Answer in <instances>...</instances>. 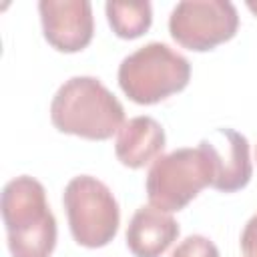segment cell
<instances>
[{
  "mask_svg": "<svg viewBox=\"0 0 257 257\" xmlns=\"http://www.w3.org/2000/svg\"><path fill=\"white\" fill-rule=\"evenodd\" d=\"M12 257H50L56 247V219L40 181L20 175L8 181L0 197Z\"/></svg>",
  "mask_w": 257,
  "mask_h": 257,
  "instance_id": "1",
  "label": "cell"
},
{
  "mask_svg": "<svg viewBox=\"0 0 257 257\" xmlns=\"http://www.w3.org/2000/svg\"><path fill=\"white\" fill-rule=\"evenodd\" d=\"M50 120L60 133L106 141L124 124V108L98 78L72 76L52 96Z\"/></svg>",
  "mask_w": 257,
  "mask_h": 257,
  "instance_id": "2",
  "label": "cell"
},
{
  "mask_svg": "<svg viewBox=\"0 0 257 257\" xmlns=\"http://www.w3.org/2000/svg\"><path fill=\"white\" fill-rule=\"evenodd\" d=\"M191 78L189 60L165 42H149L124 56L118 84L137 104H155L181 92Z\"/></svg>",
  "mask_w": 257,
  "mask_h": 257,
  "instance_id": "3",
  "label": "cell"
},
{
  "mask_svg": "<svg viewBox=\"0 0 257 257\" xmlns=\"http://www.w3.org/2000/svg\"><path fill=\"white\" fill-rule=\"evenodd\" d=\"M213 163L201 147L175 149L155 159L147 173L149 203L165 213L181 211L205 187L213 185Z\"/></svg>",
  "mask_w": 257,
  "mask_h": 257,
  "instance_id": "4",
  "label": "cell"
},
{
  "mask_svg": "<svg viewBox=\"0 0 257 257\" xmlns=\"http://www.w3.org/2000/svg\"><path fill=\"white\" fill-rule=\"evenodd\" d=\"M62 203L74 241L96 249L108 245L120 223V209L112 191L90 175H78L64 187Z\"/></svg>",
  "mask_w": 257,
  "mask_h": 257,
  "instance_id": "5",
  "label": "cell"
},
{
  "mask_svg": "<svg viewBox=\"0 0 257 257\" xmlns=\"http://www.w3.org/2000/svg\"><path fill=\"white\" fill-rule=\"evenodd\" d=\"M239 14L229 0H183L169 16V32L183 48L205 52L235 36Z\"/></svg>",
  "mask_w": 257,
  "mask_h": 257,
  "instance_id": "6",
  "label": "cell"
},
{
  "mask_svg": "<svg viewBox=\"0 0 257 257\" xmlns=\"http://www.w3.org/2000/svg\"><path fill=\"white\" fill-rule=\"evenodd\" d=\"M42 32L48 44L60 52H78L92 40L94 18L88 0H40Z\"/></svg>",
  "mask_w": 257,
  "mask_h": 257,
  "instance_id": "7",
  "label": "cell"
},
{
  "mask_svg": "<svg viewBox=\"0 0 257 257\" xmlns=\"http://www.w3.org/2000/svg\"><path fill=\"white\" fill-rule=\"evenodd\" d=\"M199 147L213 163V189L233 193L251 181L253 165L249 159V141L245 135L233 128H215L209 137L201 139Z\"/></svg>",
  "mask_w": 257,
  "mask_h": 257,
  "instance_id": "8",
  "label": "cell"
},
{
  "mask_svg": "<svg viewBox=\"0 0 257 257\" xmlns=\"http://www.w3.org/2000/svg\"><path fill=\"white\" fill-rule=\"evenodd\" d=\"M179 237V223L165 211L143 205L126 227V247L135 257H161Z\"/></svg>",
  "mask_w": 257,
  "mask_h": 257,
  "instance_id": "9",
  "label": "cell"
},
{
  "mask_svg": "<svg viewBox=\"0 0 257 257\" xmlns=\"http://www.w3.org/2000/svg\"><path fill=\"white\" fill-rule=\"evenodd\" d=\"M165 149V128L153 116L128 118L114 141L116 159L128 169H141L159 159Z\"/></svg>",
  "mask_w": 257,
  "mask_h": 257,
  "instance_id": "10",
  "label": "cell"
},
{
  "mask_svg": "<svg viewBox=\"0 0 257 257\" xmlns=\"http://www.w3.org/2000/svg\"><path fill=\"white\" fill-rule=\"evenodd\" d=\"M108 24L118 38H139L151 28L153 8L151 2H106L104 6Z\"/></svg>",
  "mask_w": 257,
  "mask_h": 257,
  "instance_id": "11",
  "label": "cell"
},
{
  "mask_svg": "<svg viewBox=\"0 0 257 257\" xmlns=\"http://www.w3.org/2000/svg\"><path fill=\"white\" fill-rule=\"evenodd\" d=\"M171 257H219V249L205 235H189L173 249Z\"/></svg>",
  "mask_w": 257,
  "mask_h": 257,
  "instance_id": "12",
  "label": "cell"
},
{
  "mask_svg": "<svg viewBox=\"0 0 257 257\" xmlns=\"http://www.w3.org/2000/svg\"><path fill=\"white\" fill-rule=\"evenodd\" d=\"M241 249L247 257H257V215L247 221L241 233Z\"/></svg>",
  "mask_w": 257,
  "mask_h": 257,
  "instance_id": "13",
  "label": "cell"
},
{
  "mask_svg": "<svg viewBox=\"0 0 257 257\" xmlns=\"http://www.w3.org/2000/svg\"><path fill=\"white\" fill-rule=\"evenodd\" d=\"M247 8H249L253 14H257V0H247Z\"/></svg>",
  "mask_w": 257,
  "mask_h": 257,
  "instance_id": "14",
  "label": "cell"
}]
</instances>
